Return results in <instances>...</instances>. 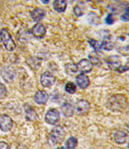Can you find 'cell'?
I'll return each mask as SVG.
<instances>
[{"mask_svg": "<svg viewBox=\"0 0 129 149\" xmlns=\"http://www.w3.org/2000/svg\"><path fill=\"white\" fill-rule=\"evenodd\" d=\"M0 149H10V147L7 142L0 141Z\"/></svg>", "mask_w": 129, "mask_h": 149, "instance_id": "obj_31", "label": "cell"}, {"mask_svg": "<svg viewBox=\"0 0 129 149\" xmlns=\"http://www.w3.org/2000/svg\"><path fill=\"white\" fill-rule=\"evenodd\" d=\"M77 139L74 136H70L66 142V149H74L77 146Z\"/></svg>", "mask_w": 129, "mask_h": 149, "instance_id": "obj_23", "label": "cell"}, {"mask_svg": "<svg viewBox=\"0 0 129 149\" xmlns=\"http://www.w3.org/2000/svg\"><path fill=\"white\" fill-rule=\"evenodd\" d=\"M90 63L92 64V66H99L101 64V60L99 56V54L96 51H92L89 55H88V59Z\"/></svg>", "mask_w": 129, "mask_h": 149, "instance_id": "obj_18", "label": "cell"}, {"mask_svg": "<svg viewBox=\"0 0 129 149\" xmlns=\"http://www.w3.org/2000/svg\"><path fill=\"white\" fill-rule=\"evenodd\" d=\"M128 70V65H125V66H121L119 68H117L116 71H117L118 72H127Z\"/></svg>", "mask_w": 129, "mask_h": 149, "instance_id": "obj_32", "label": "cell"}, {"mask_svg": "<svg viewBox=\"0 0 129 149\" xmlns=\"http://www.w3.org/2000/svg\"><path fill=\"white\" fill-rule=\"evenodd\" d=\"M115 22V17H114V15H112V14H108V15L106 16V24H108V25H112V24H114Z\"/></svg>", "mask_w": 129, "mask_h": 149, "instance_id": "obj_30", "label": "cell"}, {"mask_svg": "<svg viewBox=\"0 0 129 149\" xmlns=\"http://www.w3.org/2000/svg\"><path fill=\"white\" fill-rule=\"evenodd\" d=\"M7 94H8V91H7V88L6 86L0 83V99H3L7 96Z\"/></svg>", "mask_w": 129, "mask_h": 149, "instance_id": "obj_28", "label": "cell"}, {"mask_svg": "<svg viewBox=\"0 0 129 149\" xmlns=\"http://www.w3.org/2000/svg\"><path fill=\"white\" fill-rule=\"evenodd\" d=\"M61 113L66 118H70L74 115L75 108L72 104L70 102H64L61 105Z\"/></svg>", "mask_w": 129, "mask_h": 149, "instance_id": "obj_13", "label": "cell"}, {"mask_svg": "<svg viewBox=\"0 0 129 149\" xmlns=\"http://www.w3.org/2000/svg\"><path fill=\"white\" fill-rule=\"evenodd\" d=\"M88 44L90 45V46L94 49V51H99V49H101V45H100V42L95 40L94 38H89L88 40Z\"/></svg>", "mask_w": 129, "mask_h": 149, "instance_id": "obj_25", "label": "cell"}, {"mask_svg": "<svg viewBox=\"0 0 129 149\" xmlns=\"http://www.w3.org/2000/svg\"><path fill=\"white\" fill-rule=\"evenodd\" d=\"M128 134L123 130H116L114 132V141L117 144H124L127 141Z\"/></svg>", "mask_w": 129, "mask_h": 149, "instance_id": "obj_15", "label": "cell"}, {"mask_svg": "<svg viewBox=\"0 0 129 149\" xmlns=\"http://www.w3.org/2000/svg\"><path fill=\"white\" fill-rule=\"evenodd\" d=\"M65 71L66 72L70 75V76H73L75 73H77V66L75 63H68L65 66Z\"/></svg>", "mask_w": 129, "mask_h": 149, "instance_id": "obj_21", "label": "cell"}, {"mask_svg": "<svg viewBox=\"0 0 129 149\" xmlns=\"http://www.w3.org/2000/svg\"><path fill=\"white\" fill-rule=\"evenodd\" d=\"M55 81H56L55 77L50 72H44L40 77L41 84L45 88L52 87L55 84Z\"/></svg>", "mask_w": 129, "mask_h": 149, "instance_id": "obj_6", "label": "cell"}, {"mask_svg": "<svg viewBox=\"0 0 129 149\" xmlns=\"http://www.w3.org/2000/svg\"><path fill=\"white\" fill-rule=\"evenodd\" d=\"M75 110L77 114L84 116L88 114L90 110V103L87 100H79L75 106Z\"/></svg>", "mask_w": 129, "mask_h": 149, "instance_id": "obj_5", "label": "cell"}, {"mask_svg": "<svg viewBox=\"0 0 129 149\" xmlns=\"http://www.w3.org/2000/svg\"><path fill=\"white\" fill-rule=\"evenodd\" d=\"M106 107L114 113H123L128 107V101L125 95L115 94L110 96L106 102Z\"/></svg>", "mask_w": 129, "mask_h": 149, "instance_id": "obj_1", "label": "cell"}, {"mask_svg": "<svg viewBox=\"0 0 129 149\" xmlns=\"http://www.w3.org/2000/svg\"><path fill=\"white\" fill-rule=\"evenodd\" d=\"M48 2L49 1H41V3H48Z\"/></svg>", "mask_w": 129, "mask_h": 149, "instance_id": "obj_33", "label": "cell"}, {"mask_svg": "<svg viewBox=\"0 0 129 149\" xmlns=\"http://www.w3.org/2000/svg\"><path fill=\"white\" fill-rule=\"evenodd\" d=\"M56 149H66V148H64V147H59V148H57Z\"/></svg>", "mask_w": 129, "mask_h": 149, "instance_id": "obj_34", "label": "cell"}, {"mask_svg": "<svg viewBox=\"0 0 129 149\" xmlns=\"http://www.w3.org/2000/svg\"><path fill=\"white\" fill-rule=\"evenodd\" d=\"M65 91H66V92H67L68 94H74L75 92L77 91V85L74 83L68 82L65 85Z\"/></svg>", "mask_w": 129, "mask_h": 149, "instance_id": "obj_24", "label": "cell"}, {"mask_svg": "<svg viewBox=\"0 0 129 149\" xmlns=\"http://www.w3.org/2000/svg\"><path fill=\"white\" fill-rule=\"evenodd\" d=\"M2 77L7 83H11L14 78V73L10 68L6 67L2 70Z\"/></svg>", "mask_w": 129, "mask_h": 149, "instance_id": "obj_16", "label": "cell"}, {"mask_svg": "<svg viewBox=\"0 0 129 149\" xmlns=\"http://www.w3.org/2000/svg\"><path fill=\"white\" fill-rule=\"evenodd\" d=\"M48 100V95L44 91H37L34 95V101L38 105H44Z\"/></svg>", "mask_w": 129, "mask_h": 149, "instance_id": "obj_12", "label": "cell"}, {"mask_svg": "<svg viewBox=\"0 0 129 149\" xmlns=\"http://www.w3.org/2000/svg\"><path fill=\"white\" fill-rule=\"evenodd\" d=\"M77 70L82 74L88 73L93 70V66L88 59H82L77 64Z\"/></svg>", "mask_w": 129, "mask_h": 149, "instance_id": "obj_8", "label": "cell"}, {"mask_svg": "<svg viewBox=\"0 0 129 149\" xmlns=\"http://www.w3.org/2000/svg\"><path fill=\"white\" fill-rule=\"evenodd\" d=\"M66 6H67V3L66 1H63V0H55L53 3V7L54 10L55 11L62 13V12L66 11Z\"/></svg>", "mask_w": 129, "mask_h": 149, "instance_id": "obj_17", "label": "cell"}, {"mask_svg": "<svg viewBox=\"0 0 129 149\" xmlns=\"http://www.w3.org/2000/svg\"><path fill=\"white\" fill-rule=\"evenodd\" d=\"M76 84L80 88V89H86L89 86L90 84V79L86 75V74H82L80 73L79 75H77L76 77Z\"/></svg>", "mask_w": 129, "mask_h": 149, "instance_id": "obj_10", "label": "cell"}, {"mask_svg": "<svg viewBox=\"0 0 129 149\" xmlns=\"http://www.w3.org/2000/svg\"><path fill=\"white\" fill-rule=\"evenodd\" d=\"M73 13L76 16L80 17V16L83 15V14H84V8L80 4H77L73 9Z\"/></svg>", "mask_w": 129, "mask_h": 149, "instance_id": "obj_26", "label": "cell"}, {"mask_svg": "<svg viewBox=\"0 0 129 149\" xmlns=\"http://www.w3.org/2000/svg\"><path fill=\"white\" fill-rule=\"evenodd\" d=\"M121 21H124V22H128L129 20V8L128 5L126 6L125 8V10H124V13L121 15Z\"/></svg>", "mask_w": 129, "mask_h": 149, "instance_id": "obj_29", "label": "cell"}, {"mask_svg": "<svg viewBox=\"0 0 129 149\" xmlns=\"http://www.w3.org/2000/svg\"><path fill=\"white\" fill-rule=\"evenodd\" d=\"M108 67L112 70H117L121 66V61L119 56H110L106 58Z\"/></svg>", "mask_w": 129, "mask_h": 149, "instance_id": "obj_9", "label": "cell"}, {"mask_svg": "<svg viewBox=\"0 0 129 149\" xmlns=\"http://www.w3.org/2000/svg\"><path fill=\"white\" fill-rule=\"evenodd\" d=\"M32 34L37 38H43L46 34V28L41 23H37L32 29Z\"/></svg>", "mask_w": 129, "mask_h": 149, "instance_id": "obj_11", "label": "cell"}, {"mask_svg": "<svg viewBox=\"0 0 129 149\" xmlns=\"http://www.w3.org/2000/svg\"><path fill=\"white\" fill-rule=\"evenodd\" d=\"M13 125H14V122L9 115H0V130L2 131L9 132L12 129Z\"/></svg>", "mask_w": 129, "mask_h": 149, "instance_id": "obj_7", "label": "cell"}, {"mask_svg": "<svg viewBox=\"0 0 129 149\" xmlns=\"http://www.w3.org/2000/svg\"><path fill=\"white\" fill-rule=\"evenodd\" d=\"M100 45H101V49H105L106 51H110L114 49V44L110 41V38L103 39L100 42Z\"/></svg>", "mask_w": 129, "mask_h": 149, "instance_id": "obj_22", "label": "cell"}, {"mask_svg": "<svg viewBox=\"0 0 129 149\" xmlns=\"http://www.w3.org/2000/svg\"><path fill=\"white\" fill-rule=\"evenodd\" d=\"M88 22L91 25L98 26L101 22L100 17L94 12H89L88 15Z\"/></svg>", "mask_w": 129, "mask_h": 149, "instance_id": "obj_19", "label": "cell"}, {"mask_svg": "<svg viewBox=\"0 0 129 149\" xmlns=\"http://www.w3.org/2000/svg\"><path fill=\"white\" fill-rule=\"evenodd\" d=\"M66 136V131L62 126L54 127L49 134V141L51 145L55 146L64 141Z\"/></svg>", "mask_w": 129, "mask_h": 149, "instance_id": "obj_2", "label": "cell"}, {"mask_svg": "<svg viewBox=\"0 0 129 149\" xmlns=\"http://www.w3.org/2000/svg\"><path fill=\"white\" fill-rule=\"evenodd\" d=\"M26 118L28 121H34L37 118V113L35 109L32 107H28L26 108Z\"/></svg>", "mask_w": 129, "mask_h": 149, "instance_id": "obj_20", "label": "cell"}, {"mask_svg": "<svg viewBox=\"0 0 129 149\" xmlns=\"http://www.w3.org/2000/svg\"><path fill=\"white\" fill-rule=\"evenodd\" d=\"M60 119V113L55 108H51L48 111L45 115V121L48 125H57Z\"/></svg>", "mask_w": 129, "mask_h": 149, "instance_id": "obj_4", "label": "cell"}, {"mask_svg": "<svg viewBox=\"0 0 129 149\" xmlns=\"http://www.w3.org/2000/svg\"><path fill=\"white\" fill-rule=\"evenodd\" d=\"M0 38L1 40L4 45V48L7 51L12 52L15 49V43L13 40L11 35L10 33V32L6 29V28H3L0 32Z\"/></svg>", "mask_w": 129, "mask_h": 149, "instance_id": "obj_3", "label": "cell"}, {"mask_svg": "<svg viewBox=\"0 0 129 149\" xmlns=\"http://www.w3.org/2000/svg\"><path fill=\"white\" fill-rule=\"evenodd\" d=\"M45 10H43V9L41 8H36L33 10L31 11V17L32 19L33 22H41L44 16H45Z\"/></svg>", "mask_w": 129, "mask_h": 149, "instance_id": "obj_14", "label": "cell"}, {"mask_svg": "<svg viewBox=\"0 0 129 149\" xmlns=\"http://www.w3.org/2000/svg\"><path fill=\"white\" fill-rule=\"evenodd\" d=\"M108 9L111 11L110 14H112V15H117L121 10L120 5H117V4H110L108 6Z\"/></svg>", "mask_w": 129, "mask_h": 149, "instance_id": "obj_27", "label": "cell"}]
</instances>
